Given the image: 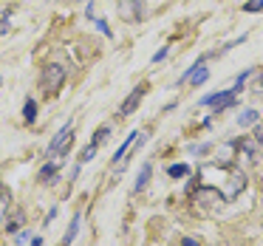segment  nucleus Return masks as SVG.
Instances as JSON below:
<instances>
[{
  "instance_id": "1",
  "label": "nucleus",
  "mask_w": 263,
  "mask_h": 246,
  "mask_svg": "<svg viewBox=\"0 0 263 246\" xmlns=\"http://www.w3.org/2000/svg\"><path fill=\"white\" fill-rule=\"evenodd\" d=\"M198 181L201 187H212L223 195L227 201H235L246 187V176L238 170V167H229L223 161H212V164L201 167L198 173Z\"/></svg>"
},
{
  "instance_id": "2",
  "label": "nucleus",
  "mask_w": 263,
  "mask_h": 246,
  "mask_svg": "<svg viewBox=\"0 0 263 246\" xmlns=\"http://www.w3.org/2000/svg\"><path fill=\"white\" fill-rule=\"evenodd\" d=\"M65 65H60V63H51V65H46L43 68V74H40V85H43V91L46 93H57L60 88H63V82H65Z\"/></svg>"
},
{
  "instance_id": "3",
  "label": "nucleus",
  "mask_w": 263,
  "mask_h": 246,
  "mask_svg": "<svg viewBox=\"0 0 263 246\" xmlns=\"http://www.w3.org/2000/svg\"><path fill=\"white\" fill-rule=\"evenodd\" d=\"M71 142H74V125H65L63 130H60L57 136H54V142L48 144L46 159H54V156H60V153H68Z\"/></svg>"
},
{
  "instance_id": "4",
  "label": "nucleus",
  "mask_w": 263,
  "mask_h": 246,
  "mask_svg": "<svg viewBox=\"0 0 263 246\" xmlns=\"http://www.w3.org/2000/svg\"><path fill=\"white\" fill-rule=\"evenodd\" d=\"M235 97H238L235 91H218V93L204 97V99H201V105H204V108H227V105L235 102Z\"/></svg>"
},
{
  "instance_id": "5",
  "label": "nucleus",
  "mask_w": 263,
  "mask_h": 246,
  "mask_svg": "<svg viewBox=\"0 0 263 246\" xmlns=\"http://www.w3.org/2000/svg\"><path fill=\"white\" fill-rule=\"evenodd\" d=\"M144 91H147V85H136V88H133V93L125 99V102H122V108H119V116H130L133 110L139 108V102H142Z\"/></svg>"
},
{
  "instance_id": "6",
  "label": "nucleus",
  "mask_w": 263,
  "mask_h": 246,
  "mask_svg": "<svg viewBox=\"0 0 263 246\" xmlns=\"http://www.w3.org/2000/svg\"><path fill=\"white\" fill-rule=\"evenodd\" d=\"M80 223H82V215L77 212V215L71 218V223H68V232L63 235V246H71V240H74L77 232H80Z\"/></svg>"
},
{
  "instance_id": "7",
  "label": "nucleus",
  "mask_w": 263,
  "mask_h": 246,
  "mask_svg": "<svg viewBox=\"0 0 263 246\" xmlns=\"http://www.w3.org/2000/svg\"><path fill=\"white\" fill-rule=\"evenodd\" d=\"M150 173H153V167H150V164H144L142 170H139V178H136V184H133V193H142V190L147 187V181H150Z\"/></svg>"
},
{
  "instance_id": "8",
  "label": "nucleus",
  "mask_w": 263,
  "mask_h": 246,
  "mask_svg": "<svg viewBox=\"0 0 263 246\" xmlns=\"http://www.w3.org/2000/svg\"><path fill=\"white\" fill-rule=\"evenodd\" d=\"M255 122H257V110H252V108H246L243 113L238 116V125L240 127H249V125H255Z\"/></svg>"
},
{
  "instance_id": "9",
  "label": "nucleus",
  "mask_w": 263,
  "mask_h": 246,
  "mask_svg": "<svg viewBox=\"0 0 263 246\" xmlns=\"http://www.w3.org/2000/svg\"><path fill=\"white\" fill-rule=\"evenodd\" d=\"M23 119H26V122H34V119H37V102H34V99H26V105H23Z\"/></svg>"
},
{
  "instance_id": "10",
  "label": "nucleus",
  "mask_w": 263,
  "mask_h": 246,
  "mask_svg": "<svg viewBox=\"0 0 263 246\" xmlns=\"http://www.w3.org/2000/svg\"><path fill=\"white\" fill-rule=\"evenodd\" d=\"M54 178H57V167H54V164H46V167L40 170V181L54 184Z\"/></svg>"
},
{
  "instance_id": "11",
  "label": "nucleus",
  "mask_w": 263,
  "mask_h": 246,
  "mask_svg": "<svg viewBox=\"0 0 263 246\" xmlns=\"http://www.w3.org/2000/svg\"><path fill=\"white\" fill-rule=\"evenodd\" d=\"M93 156H97V144H88V147H82V153H80V164H88V161L93 159Z\"/></svg>"
},
{
  "instance_id": "12",
  "label": "nucleus",
  "mask_w": 263,
  "mask_h": 246,
  "mask_svg": "<svg viewBox=\"0 0 263 246\" xmlns=\"http://www.w3.org/2000/svg\"><path fill=\"white\" fill-rule=\"evenodd\" d=\"M167 173H170L173 178H184L190 173V167L187 164H170V167H167Z\"/></svg>"
},
{
  "instance_id": "13",
  "label": "nucleus",
  "mask_w": 263,
  "mask_h": 246,
  "mask_svg": "<svg viewBox=\"0 0 263 246\" xmlns=\"http://www.w3.org/2000/svg\"><path fill=\"white\" fill-rule=\"evenodd\" d=\"M108 136H110V127L108 125L99 127V130L93 133V144H97V147H99V144H105V142H108Z\"/></svg>"
},
{
  "instance_id": "14",
  "label": "nucleus",
  "mask_w": 263,
  "mask_h": 246,
  "mask_svg": "<svg viewBox=\"0 0 263 246\" xmlns=\"http://www.w3.org/2000/svg\"><path fill=\"white\" fill-rule=\"evenodd\" d=\"M243 12H263V0H246Z\"/></svg>"
},
{
  "instance_id": "15",
  "label": "nucleus",
  "mask_w": 263,
  "mask_h": 246,
  "mask_svg": "<svg viewBox=\"0 0 263 246\" xmlns=\"http://www.w3.org/2000/svg\"><path fill=\"white\" fill-rule=\"evenodd\" d=\"M20 223H23V215H14L12 221H9V226H6V229H9V232H17V229H20Z\"/></svg>"
},
{
  "instance_id": "16",
  "label": "nucleus",
  "mask_w": 263,
  "mask_h": 246,
  "mask_svg": "<svg viewBox=\"0 0 263 246\" xmlns=\"http://www.w3.org/2000/svg\"><path fill=\"white\" fill-rule=\"evenodd\" d=\"M167 51H170V48H167V46H164V48H161V51H159V54H156V57H153V63H161V60H164V57H167Z\"/></svg>"
},
{
  "instance_id": "17",
  "label": "nucleus",
  "mask_w": 263,
  "mask_h": 246,
  "mask_svg": "<svg viewBox=\"0 0 263 246\" xmlns=\"http://www.w3.org/2000/svg\"><path fill=\"white\" fill-rule=\"evenodd\" d=\"M54 218H57V206H51V212H48V218H46V226L54 221Z\"/></svg>"
},
{
  "instance_id": "18",
  "label": "nucleus",
  "mask_w": 263,
  "mask_h": 246,
  "mask_svg": "<svg viewBox=\"0 0 263 246\" xmlns=\"http://www.w3.org/2000/svg\"><path fill=\"white\" fill-rule=\"evenodd\" d=\"M181 246H198V240H195V238H184Z\"/></svg>"
},
{
  "instance_id": "19",
  "label": "nucleus",
  "mask_w": 263,
  "mask_h": 246,
  "mask_svg": "<svg viewBox=\"0 0 263 246\" xmlns=\"http://www.w3.org/2000/svg\"><path fill=\"white\" fill-rule=\"evenodd\" d=\"M255 139H257V144H263V125L255 130Z\"/></svg>"
},
{
  "instance_id": "20",
  "label": "nucleus",
  "mask_w": 263,
  "mask_h": 246,
  "mask_svg": "<svg viewBox=\"0 0 263 246\" xmlns=\"http://www.w3.org/2000/svg\"><path fill=\"white\" fill-rule=\"evenodd\" d=\"M99 23V31H105V34H110V29H108V23H105V20H97Z\"/></svg>"
},
{
  "instance_id": "21",
  "label": "nucleus",
  "mask_w": 263,
  "mask_h": 246,
  "mask_svg": "<svg viewBox=\"0 0 263 246\" xmlns=\"http://www.w3.org/2000/svg\"><path fill=\"white\" fill-rule=\"evenodd\" d=\"M6 31H9V23H6V17H3L0 20V34H6Z\"/></svg>"
},
{
  "instance_id": "22",
  "label": "nucleus",
  "mask_w": 263,
  "mask_h": 246,
  "mask_svg": "<svg viewBox=\"0 0 263 246\" xmlns=\"http://www.w3.org/2000/svg\"><path fill=\"white\" fill-rule=\"evenodd\" d=\"M31 246H43V238H31Z\"/></svg>"
},
{
  "instance_id": "23",
  "label": "nucleus",
  "mask_w": 263,
  "mask_h": 246,
  "mask_svg": "<svg viewBox=\"0 0 263 246\" xmlns=\"http://www.w3.org/2000/svg\"><path fill=\"white\" fill-rule=\"evenodd\" d=\"M85 3H91V0H85Z\"/></svg>"
}]
</instances>
